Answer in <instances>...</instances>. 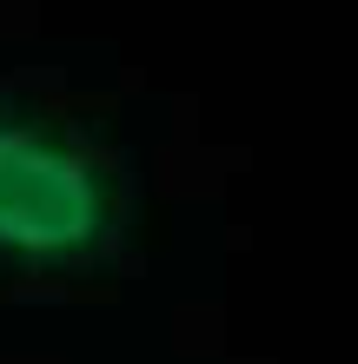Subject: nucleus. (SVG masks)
<instances>
[{
  "mask_svg": "<svg viewBox=\"0 0 358 364\" xmlns=\"http://www.w3.org/2000/svg\"><path fill=\"white\" fill-rule=\"evenodd\" d=\"M120 225V166L67 119L0 93V272L100 265Z\"/></svg>",
  "mask_w": 358,
  "mask_h": 364,
  "instance_id": "nucleus-1",
  "label": "nucleus"
}]
</instances>
